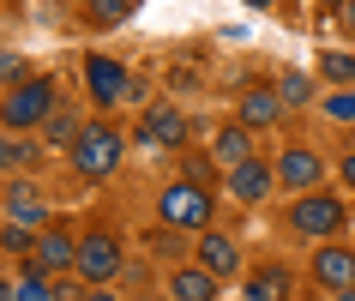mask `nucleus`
<instances>
[{"instance_id":"obj_1","label":"nucleus","mask_w":355,"mask_h":301,"mask_svg":"<svg viewBox=\"0 0 355 301\" xmlns=\"http://www.w3.org/2000/svg\"><path fill=\"white\" fill-rule=\"evenodd\" d=\"M73 163H78V175H91V181H103V175H114L121 169V132L114 127H78V139H73Z\"/></svg>"},{"instance_id":"obj_2","label":"nucleus","mask_w":355,"mask_h":301,"mask_svg":"<svg viewBox=\"0 0 355 301\" xmlns=\"http://www.w3.org/2000/svg\"><path fill=\"white\" fill-rule=\"evenodd\" d=\"M55 109V85L49 78H37V85H19V91H6L0 96V121L12 132H24V127H42V114Z\"/></svg>"},{"instance_id":"obj_3","label":"nucleus","mask_w":355,"mask_h":301,"mask_svg":"<svg viewBox=\"0 0 355 301\" xmlns=\"http://www.w3.org/2000/svg\"><path fill=\"white\" fill-rule=\"evenodd\" d=\"M163 223L168 229H205L211 223V193L199 181H175L163 193Z\"/></svg>"},{"instance_id":"obj_4","label":"nucleus","mask_w":355,"mask_h":301,"mask_svg":"<svg viewBox=\"0 0 355 301\" xmlns=\"http://www.w3.org/2000/svg\"><path fill=\"white\" fill-rule=\"evenodd\" d=\"M78 277H91V283H109L114 271H121V235L114 229H91L85 241H78Z\"/></svg>"},{"instance_id":"obj_5","label":"nucleus","mask_w":355,"mask_h":301,"mask_svg":"<svg viewBox=\"0 0 355 301\" xmlns=\"http://www.w3.org/2000/svg\"><path fill=\"white\" fill-rule=\"evenodd\" d=\"M289 229H301V235H337L343 229V205H337L331 193H301L295 211H289Z\"/></svg>"},{"instance_id":"obj_6","label":"nucleus","mask_w":355,"mask_h":301,"mask_svg":"<svg viewBox=\"0 0 355 301\" xmlns=\"http://www.w3.org/2000/svg\"><path fill=\"white\" fill-rule=\"evenodd\" d=\"M271 187H277V169H271V163H259V157H241V163L229 169V193H235V199H247V205H253V199H265Z\"/></svg>"},{"instance_id":"obj_7","label":"nucleus","mask_w":355,"mask_h":301,"mask_svg":"<svg viewBox=\"0 0 355 301\" xmlns=\"http://www.w3.org/2000/svg\"><path fill=\"white\" fill-rule=\"evenodd\" d=\"M313 277L331 289V295H355V253L349 247H325L313 259Z\"/></svg>"},{"instance_id":"obj_8","label":"nucleus","mask_w":355,"mask_h":301,"mask_svg":"<svg viewBox=\"0 0 355 301\" xmlns=\"http://www.w3.org/2000/svg\"><path fill=\"white\" fill-rule=\"evenodd\" d=\"M85 78H91V96L103 103V109L127 96V73H121V67H114L109 55H91V60H85Z\"/></svg>"},{"instance_id":"obj_9","label":"nucleus","mask_w":355,"mask_h":301,"mask_svg":"<svg viewBox=\"0 0 355 301\" xmlns=\"http://www.w3.org/2000/svg\"><path fill=\"white\" fill-rule=\"evenodd\" d=\"M277 181H283V187H295V193H307V187H313V181H319V157H313V150H283V157H277Z\"/></svg>"},{"instance_id":"obj_10","label":"nucleus","mask_w":355,"mask_h":301,"mask_svg":"<svg viewBox=\"0 0 355 301\" xmlns=\"http://www.w3.org/2000/svg\"><path fill=\"white\" fill-rule=\"evenodd\" d=\"M199 265L217 271V277H229V271L241 265V253H235V241H229L223 229H205V235H199Z\"/></svg>"},{"instance_id":"obj_11","label":"nucleus","mask_w":355,"mask_h":301,"mask_svg":"<svg viewBox=\"0 0 355 301\" xmlns=\"http://www.w3.org/2000/svg\"><path fill=\"white\" fill-rule=\"evenodd\" d=\"M37 259L49 265V271H67V265L78 259V241L67 229H37Z\"/></svg>"},{"instance_id":"obj_12","label":"nucleus","mask_w":355,"mask_h":301,"mask_svg":"<svg viewBox=\"0 0 355 301\" xmlns=\"http://www.w3.org/2000/svg\"><path fill=\"white\" fill-rule=\"evenodd\" d=\"M145 139H150V145H168V150H175L181 139H187V121H181L175 109H163V103H157V109L145 114Z\"/></svg>"},{"instance_id":"obj_13","label":"nucleus","mask_w":355,"mask_h":301,"mask_svg":"<svg viewBox=\"0 0 355 301\" xmlns=\"http://www.w3.org/2000/svg\"><path fill=\"white\" fill-rule=\"evenodd\" d=\"M6 211H12L19 223H31V229L49 223V211H42V199H37V187H31V181H12V187H6Z\"/></svg>"},{"instance_id":"obj_14","label":"nucleus","mask_w":355,"mask_h":301,"mask_svg":"<svg viewBox=\"0 0 355 301\" xmlns=\"http://www.w3.org/2000/svg\"><path fill=\"white\" fill-rule=\"evenodd\" d=\"M277 114H283V96L277 91H265V85H259V91L241 96V121H247V127H271Z\"/></svg>"},{"instance_id":"obj_15","label":"nucleus","mask_w":355,"mask_h":301,"mask_svg":"<svg viewBox=\"0 0 355 301\" xmlns=\"http://www.w3.org/2000/svg\"><path fill=\"white\" fill-rule=\"evenodd\" d=\"M175 295H181V301H211V295H217V271H205V265L175 271Z\"/></svg>"},{"instance_id":"obj_16","label":"nucleus","mask_w":355,"mask_h":301,"mask_svg":"<svg viewBox=\"0 0 355 301\" xmlns=\"http://www.w3.org/2000/svg\"><path fill=\"white\" fill-rule=\"evenodd\" d=\"M241 157H253V127H223L217 132V163H229V169H235V163H241Z\"/></svg>"},{"instance_id":"obj_17","label":"nucleus","mask_w":355,"mask_h":301,"mask_svg":"<svg viewBox=\"0 0 355 301\" xmlns=\"http://www.w3.org/2000/svg\"><path fill=\"white\" fill-rule=\"evenodd\" d=\"M12 289H19V295L24 301H31V295H55V271H49V265H24V271H19V277H12Z\"/></svg>"},{"instance_id":"obj_18","label":"nucleus","mask_w":355,"mask_h":301,"mask_svg":"<svg viewBox=\"0 0 355 301\" xmlns=\"http://www.w3.org/2000/svg\"><path fill=\"white\" fill-rule=\"evenodd\" d=\"M247 295H253V301H277V295H289V271H259V277H247Z\"/></svg>"},{"instance_id":"obj_19","label":"nucleus","mask_w":355,"mask_h":301,"mask_svg":"<svg viewBox=\"0 0 355 301\" xmlns=\"http://www.w3.org/2000/svg\"><path fill=\"white\" fill-rule=\"evenodd\" d=\"M42 132H49V145H73V139H78L73 109H67V114H60V109H49V114H42Z\"/></svg>"},{"instance_id":"obj_20","label":"nucleus","mask_w":355,"mask_h":301,"mask_svg":"<svg viewBox=\"0 0 355 301\" xmlns=\"http://www.w3.org/2000/svg\"><path fill=\"white\" fill-rule=\"evenodd\" d=\"M0 247H6V253H37V229L12 217V223L0 229Z\"/></svg>"},{"instance_id":"obj_21","label":"nucleus","mask_w":355,"mask_h":301,"mask_svg":"<svg viewBox=\"0 0 355 301\" xmlns=\"http://www.w3.org/2000/svg\"><path fill=\"white\" fill-rule=\"evenodd\" d=\"M319 73L337 78V85H355V55H325V60H319Z\"/></svg>"},{"instance_id":"obj_22","label":"nucleus","mask_w":355,"mask_h":301,"mask_svg":"<svg viewBox=\"0 0 355 301\" xmlns=\"http://www.w3.org/2000/svg\"><path fill=\"white\" fill-rule=\"evenodd\" d=\"M132 12V0H91V19L96 24H121Z\"/></svg>"},{"instance_id":"obj_23","label":"nucleus","mask_w":355,"mask_h":301,"mask_svg":"<svg viewBox=\"0 0 355 301\" xmlns=\"http://www.w3.org/2000/svg\"><path fill=\"white\" fill-rule=\"evenodd\" d=\"M277 96H283V103H307V96H313V85H307V73H283Z\"/></svg>"},{"instance_id":"obj_24","label":"nucleus","mask_w":355,"mask_h":301,"mask_svg":"<svg viewBox=\"0 0 355 301\" xmlns=\"http://www.w3.org/2000/svg\"><path fill=\"white\" fill-rule=\"evenodd\" d=\"M24 157H31V145H19L12 132H0V169H19Z\"/></svg>"},{"instance_id":"obj_25","label":"nucleus","mask_w":355,"mask_h":301,"mask_svg":"<svg viewBox=\"0 0 355 301\" xmlns=\"http://www.w3.org/2000/svg\"><path fill=\"white\" fill-rule=\"evenodd\" d=\"M325 109H331V121H355V91H337Z\"/></svg>"},{"instance_id":"obj_26","label":"nucleus","mask_w":355,"mask_h":301,"mask_svg":"<svg viewBox=\"0 0 355 301\" xmlns=\"http://www.w3.org/2000/svg\"><path fill=\"white\" fill-rule=\"evenodd\" d=\"M211 175H217V169H211V157H187V181H199V187H205Z\"/></svg>"},{"instance_id":"obj_27","label":"nucleus","mask_w":355,"mask_h":301,"mask_svg":"<svg viewBox=\"0 0 355 301\" xmlns=\"http://www.w3.org/2000/svg\"><path fill=\"white\" fill-rule=\"evenodd\" d=\"M168 85H175V91H199V73H193V67H175V73H168Z\"/></svg>"},{"instance_id":"obj_28","label":"nucleus","mask_w":355,"mask_h":301,"mask_svg":"<svg viewBox=\"0 0 355 301\" xmlns=\"http://www.w3.org/2000/svg\"><path fill=\"white\" fill-rule=\"evenodd\" d=\"M0 78H24V60L12 55V49H6V55H0Z\"/></svg>"},{"instance_id":"obj_29","label":"nucleus","mask_w":355,"mask_h":301,"mask_svg":"<svg viewBox=\"0 0 355 301\" xmlns=\"http://www.w3.org/2000/svg\"><path fill=\"white\" fill-rule=\"evenodd\" d=\"M343 181H349V187H355V150H349V157H343Z\"/></svg>"},{"instance_id":"obj_30","label":"nucleus","mask_w":355,"mask_h":301,"mask_svg":"<svg viewBox=\"0 0 355 301\" xmlns=\"http://www.w3.org/2000/svg\"><path fill=\"white\" fill-rule=\"evenodd\" d=\"M6 295H19V289H12V277H0V301H6Z\"/></svg>"},{"instance_id":"obj_31","label":"nucleus","mask_w":355,"mask_h":301,"mask_svg":"<svg viewBox=\"0 0 355 301\" xmlns=\"http://www.w3.org/2000/svg\"><path fill=\"white\" fill-rule=\"evenodd\" d=\"M343 19H349V31H355V0H349V6H343Z\"/></svg>"},{"instance_id":"obj_32","label":"nucleus","mask_w":355,"mask_h":301,"mask_svg":"<svg viewBox=\"0 0 355 301\" xmlns=\"http://www.w3.org/2000/svg\"><path fill=\"white\" fill-rule=\"evenodd\" d=\"M247 6H271V0H247Z\"/></svg>"},{"instance_id":"obj_33","label":"nucleus","mask_w":355,"mask_h":301,"mask_svg":"<svg viewBox=\"0 0 355 301\" xmlns=\"http://www.w3.org/2000/svg\"><path fill=\"white\" fill-rule=\"evenodd\" d=\"M325 6H331V0H325Z\"/></svg>"}]
</instances>
